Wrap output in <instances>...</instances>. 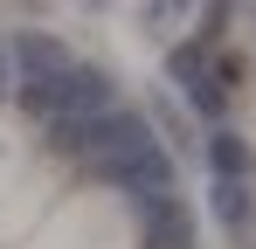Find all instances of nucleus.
Returning <instances> with one entry per match:
<instances>
[{
	"mask_svg": "<svg viewBox=\"0 0 256 249\" xmlns=\"http://www.w3.org/2000/svg\"><path fill=\"white\" fill-rule=\"evenodd\" d=\"M208 160H214V173H222V180H250V146H242V138H236V132H214V146H208Z\"/></svg>",
	"mask_w": 256,
	"mask_h": 249,
	"instance_id": "f257e3e1",
	"label": "nucleus"
},
{
	"mask_svg": "<svg viewBox=\"0 0 256 249\" xmlns=\"http://www.w3.org/2000/svg\"><path fill=\"white\" fill-rule=\"evenodd\" d=\"M222 222H228L236 236L256 222V201H250V187H242V180H222Z\"/></svg>",
	"mask_w": 256,
	"mask_h": 249,
	"instance_id": "f03ea898",
	"label": "nucleus"
},
{
	"mask_svg": "<svg viewBox=\"0 0 256 249\" xmlns=\"http://www.w3.org/2000/svg\"><path fill=\"white\" fill-rule=\"evenodd\" d=\"M242 76H250V56H222V62H214V90H222V97H228V90H236V83H242Z\"/></svg>",
	"mask_w": 256,
	"mask_h": 249,
	"instance_id": "7ed1b4c3",
	"label": "nucleus"
},
{
	"mask_svg": "<svg viewBox=\"0 0 256 249\" xmlns=\"http://www.w3.org/2000/svg\"><path fill=\"white\" fill-rule=\"evenodd\" d=\"M187 97H194V104H201L208 118H222V104H228V97H222V90H214L208 76H187Z\"/></svg>",
	"mask_w": 256,
	"mask_h": 249,
	"instance_id": "20e7f679",
	"label": "nucleus"
}]
</instances>
